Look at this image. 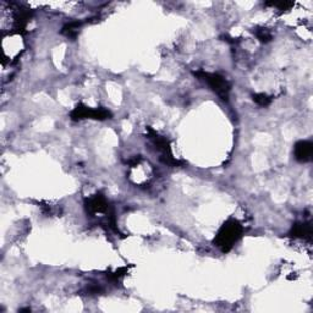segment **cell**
Returning a JSON list of instances; mask_svg holds the SVG:
<instances>
[{"instance_id": "1", "label": "cell", "mask_w": 313, "mask_h": 313, "mask_svg": "<svg viewBox=\"0 0 313 313\" xmlns=\"http://www.w3.org/2000/svg\"><path fill=\"white\" fill-rule=\"evenodd\" d=\"M243 227L239 220L230 218L228 219L214 237L213 243L219 248L220 251L227 253L239 242V240L242 237Z\"/></svg>"}, {"instance_id": "2", "label": "cell", "mask_w": 313, "mask_h": 313, "mask_svg": "<svg viewBox=\"0 0 313 313\" xmlns=\"http://www.w3.org/2000/svg\"><path fill=\"white\" fill-rule=\"evenodd\" d=\"M195 76H197L199 80H203L207 82V85L211 87L212 91L214 92L222 100L228 102L229 100V93H230L231 86L229 81L225 77H223L219 74H213V72H205V71H196L193 72Z\"/></svg>"}, {"instance_id": "3", "label": "cell", "mask_w": 313, "mask_h": 313, "mask_svg": "<svg viewBox=\"0 0 313 313\" xmlns=\"http://www.w3.org/2000/svg\"><path fill=\"white\" fill-rule=\"evenodd\" d=\"M148 138L152 141V143L154 144V147L158 152H161V159L164 162L165 164L172 165V167H179L182 164V162L178 161L176 158H174L172 148H170V143L167 138L163 136L159 135L158 132H155L154 130L148 129Z\"/></svg>"}, {"instance_id": "4", "label": "cell", "mask_w": 313, "mask_h": 313, "mask_svg": "<svg viewBox=\"0 0 313 313\" xmlns=\"http://www.w3.org/2000/svg\"><path fill=\"white\" fill-rule=\"evenodd\" d=\"M112 118V113L106 108H91L85 104H77L70 113L72 121H80L83 119H94V120H107Z\"/></svg>"}, {"instance_id": "5", "label": "cell", "mask_w": 313, "mask_h": 313, "mask_svg": "<svg viewBox=\"0 0 313 313\" xmlns=\"http://www.w3.org/2000/svg\"><path fill=\"white\" fill-rule=\"evenodd\" d=\"M294 154L296 161L301 163H307L312 161L313 143L311 141H298L294 147Z\"/></svg>"}, {"instance_id": "6", "label": "cell", "mask_w": 313, "mask_h": 313, "mask_svg": "<svg viewBox=\"0 0 313 313\" xmlns=\"http://www.w3.org/2000/svg\"><path fill=\"white\" fill-rule=\"evenodd\" d=\"M289 235L295 239H311L312 225L309 223H295Z\"/></svg>"}, {"instance_id": "7", "label": "cell", "mask_w": 313, "mask_h": 313, "mask_svg": "<svg viewBox=\"0 0 313 313\" xmlns=\"http://www.w3.org/2000/svg\"><path fill=\"white\" fill-rule=\"evenodd\" d=\"M83 25L82 21H71L69 24H66L62 28V34L63 36L68 37V38L75 39L77 37L78 31H80L81 26Z\"/></svg>"}, {"instance_id": "8", "label": "cell", "mask_w": 313, "mask_h": 313, "mask_svg": "<svg viewBox=\"0 0 313 313\" xmlns=\"http://www.w3.org/2000/svg\"><path fill=\"white\" fill-rule=\"evenodd\" d=\"M129 272V267H121V268L117 269L115 272H112V273H107V278L110 280V282L117 283L120 279H123L124 277Z\"/></svg>"}, {"instance_id": "9", "label": "cell", "mask_w": 313, "mask_h": 313, "mask_svg": "<svg viewBox=\"0 0 313 313\" xmlns=\"http://www.w3.org/2000/svg\"><path fill=\"white\" fill-rule=\"evenodd\" d=\"M252 98H253L254 103H257L258 106L260 107H267L269 106V104L272 103V100H273V98L269 97V95H267L265 93H258V94H253L252 95Z\"/></svg>"}, {"instance_id": "10", "label": "cell", "mask_w": 313, "mask_h": 313, "mask_svg": "<svg viewBox=\"0 0 313 313\" xmlns=\"http://www.w3.org/2000/svg\"><path fill=\"white\" fill-rule=\"evenodd\" d=\"M256 36L262 43H268L273 39V36H272L271 31L267 30V28H259V30H257Z\"/></svg>"}, {"instance_id": "11", "label": "cell", "mask_w": 313, "mask_h": 313, "mask_svg": "<svg viewBox=\"0 0 313 313\" xmlns=\"http://www.w3.org/2000/svg\"><path fill=\"white\" fill-rule=\"evenodd\" d=\"M266 5H271V7H274L282 11H286L289 9H291L294 7V3L292 2H280V3H266Z\"/></svg>"}]
</instances>
